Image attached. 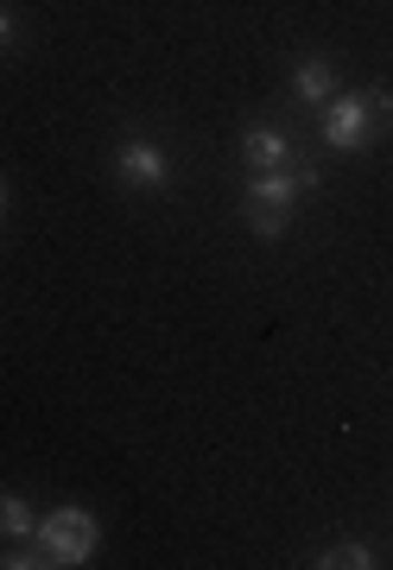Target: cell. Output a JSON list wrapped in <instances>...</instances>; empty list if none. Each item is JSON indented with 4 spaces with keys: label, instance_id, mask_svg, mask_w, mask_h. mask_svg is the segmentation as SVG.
<instances>
[{
    "label": "cell",
    "instance_id": "1",
    "mask_svg": "<svg viewBox=\"0 0 393 570\" xmlns=\"http://www.w3.org/2000/svg\"><path fill=\"white\" fill-rule=\"evenodd\" d=\"M32 539H39V551L51 558V564H89L96 546H102V527H96L89 508H51Z\"/></svg>",
    "mask_w": 393,
    "mask_h": 570
},
{
    "label": "cell",
    "instance_id": "2",
    "mask_svg": "<svg viewBox=\"0 0 393 570\" xmlns=\"http://www.w3.org/2000/svg\"><path fill=\"white\" fill-rule=\"evenodd\" d=\"M381 127H387V115L374 108V96H331L324 102V146L331 153H362V146H374Z\"/></svg>",
    "mask_w": 393,
    "mask_h": 570
},
{
    "label": "cell",
    "instance_id": "3",
    "mask_svg": "<svg viewBox=\"0 0 393 570\" xmlns=\"http://www.w3.org/2000/svg\"><path fill=\"white\" fill-rule=\"evenodd\" d=\"M305 190H317V165H279V171H254L248 178V204L292 209Z\"/></svg>",
    "mask_w": 393,
    "mask_h": 570
},
{
    "label": "cell",
    "instance_id": "4",
    "mask_svg": "<svg viewBox=\"0 0 393 570\" xmlns=\"http://www.w3.org/2000/svg\"><path fill=\"white\" fill-rule=\"evenodd\" d=\"M115 165H121V178H127V184H146V190H159V184L171 178L166 153H159L153 140H121V153H115Z\"/></svg>",
    "mask_w": 393,
    "mask_h": 570
},
{
    "label": "cell",
    "instance_id": "5",
    "mask_svg": "<svg viewBox=\"0 0 393 570\" xmlns=\"http://www.w3.org/2000/svg\"><path fill=\"white\" fill-rule=\"evenodd\" d=\"M242 159H248V178L254 171H279V165L292 159V140L279 127H248V134H242Z\"/></svg>",
    "mask_w": 393,
    "mask_h": 570
},
{
    "label": "cell",
    "instance_id": "6",
    "mask_svg": "<svg viewBox=\"0 0 393 570\" xmlns=\"http://www.w3.org/2000/svg\"><path fill=\"white\" fill-rule=\"evenodd\" d=\"M292 96H298V102H317V108H324V102L336 96V70H331L324 58H305L298 70H292Z\"/></svg>",
    "mask_w": 393,
    "mask_h": 570
},
{
    "label": "cell",
    "instance_id": "7",
    "mask_svg": "<svg viewBox=\"0 0 393 570\" xmlns=\"http://www.w3.org/2000/svg\"><path fill=\"white\" fill-rule=\"evenodd\" d=\"M0 532H7V539H32V532H39V513H32L26 494L0 489Z\"/></svg>",
    "mask_w": 393,
    "mask_h": 570
},
{
    "label": "cell",
    "instance_id": "8",
    "mask_svg": "<svg viewBox=\"0 0 393 570\" xmlns=\"http://www.w3.org/2000/svg\"><path fill=\"white\" fill-rule=\"evenodd\" d=\"M317 570H369L374 564V551L362 546V539H343V546H331L324 558H311Z\"/></svg>",
    "mask_w": 393,
    "mask_h": 570
},
{
    "label": "cell",
    "instance_id": "9",
    "mask_svg": "<svg viewBox=\"0 0 393 570\" xmlns=\"http://www.w3.org/2000/svg\"><path fill=\"white\" fill-rule=\"evenodd\" d=\"M248 228L261 242H279L286 235V209H267V204H248Z\"/></svg>",
    "mask_w": 393,
    "mask_h": 570
},
{
    "label": "cell",
    "instance_id": "10",
    "mask_svg": "<svg viewBox=\"0 0 393 570\" xmlns=\"http://www.w3.org/2000/svg\"><path fill=\"white\" fill-rule=\"evenodd\" d=\"M39 564H51V558H45L39 546H13L7 558H0V570H39Z\"/></svg>",
    "mask_w": 393,
    "mask_h": 570
},
{
    "label": "cell",
    "instance_id": "11",
    "mask_svg": "<svg viewBox=\"0 0 393 570\" xmlns=\"http://www.w3.org/2000/svg\"><path fill=\"white\" fill-rule=\"evenodd\" d=\"M7 45H13V13L0 7V51H7Z\"/></svg>",
    "mask_w": 393,
    "mask_h": 570
},
{
    "label": "cell",
    "instance_id": "12",
    "mask_svg": "<svg viewBox=\"0 0 393 570\" xmlns=\"http://www.w3.org/2000/svg\"><path fill=\"white\" fill-rule=\"evenodd\" d=\"M0 216H7V184H0Z\"/></svg>",
    "mask_w": 393,
    "mask_h": 570
}]
</instances>
